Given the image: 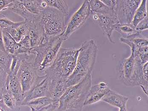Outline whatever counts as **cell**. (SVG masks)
Segmentation results:
<instances>
[{
	"label": "cell",
	"instance_id": "obj_6",
	"mask_svg": "<svg viewBox=\"0 0 148 111\" xmlns=\"http://www.w3.org/2000/svg\"><path fill=\"white\" fill-rule=\"evenodd\" d=\"M40 15L41 22L47 37L58 36L64 32L65 16L62 12L47 6L42 11Z\"/></svg>",
	"mask_w": 148,
	"mask_h": 111
},
{
	"label": "cell",
	"instance_id": "obj_31",
	"mask_svg": "<svg viewBox=\"0 0 148 111\" xmlns=\"http://www.w3.org/2000/svg\"><path fill=\"white\" fill-rule=\"evenodd\" d=\"M148 29V16L139 23L136 27V30L138 32H141L144 30Z\"/></svg>",
	"mask_w": 148,
	"mask_h": 111
},
{
	"label": "cell",
	"instance_id": "obj_2",
	"mask_svg": "<svg viewBox=\"0 0 148 111\" xmlns=\"http://www.w3.org/2000/svg\"><path fill=\"white\" fill-rule=\"evenodd\" d=\"M80 48H61L51 67L45 75L51 80L66 81L73 72Z\"/></svg>",
	"mask_w": 148,
	"mask_h": 111
},
{
	"label": "cell",
	"instance_id": "obj_27",
	"mask_svg": "<svg viewBox=\"0 0 148 111\" xmlns=\"http://www.w3.org/2000/svg\"><path fill=\"white\" fill-rule=\"evenodd\" d=\"M2 31L3 44L5 51L8 54L14 55V46L17 43L8 33Z\"/></svg>",
	"mask_w": 148,
	"mask_h": 111
},
{
	"label": "cell",
	"instance_id": "obj_7",
	"mask_svg": "<svg viewBox=\"0 0 148 111\" xmlns=\"http://www.w3.org/2000/svg\"><path fill=\"white\" fill-rule=\"evenodd\" d=\"M91 11L88 0L83 2L81 6L73 14L68 24L66 26L64 32L59 36L63 41L68 39L74 32L81 28L87 19L90 17Z\"/></svg>",
	"mask_w": 148,
	"mask_h": 111
},
{
	"label": "cell",
	"instance_id": "obj_23",
	"mask_svg": "<svg viewBox=\"0 0 148 111\" xmlns=\"http://www.w3.org/2000/svg\"><path fill=\"white\" fill-rule=\"evenodd\" d=\"M21 1L29 12L34 14H40L44 9L41 5V0H23Z\"/></svg>",
	"mask_w": 148,
	"mask_h": 111
},
{
	"label": "cell",
	"instance_id": "obj_15",
	"mask_svg": "<svg viewBox=\"0 0 148 111\" xmlns=\"http://www.w3.org/2000/svg\"><path fill=\"white\" fill-rule=\"evenodd\" d=\"M67 88L66 81L51 80L47 97L51 99L54 102H58Z\"/></svg>",
	"mask_w": 148,
	"mask_h": 111
},
{
	"label": "cell",
	"instance_id": "obj_1",
	"mask_svg": "<svg viewBox=\"0 0 148 111\" xmlns=\"http://www.w3.org/2000/svg\"><path fill=\"white\" fill-rule=\"evenodd\" d=\"M79 48L75 69L66 81L68 88L79 83L87 75L91 74L96 60L98 49L94 40L85 41Z\"/></svg>",
	"mask_w": 148,
	"mask_h": 111
},
{
	"label": "cell",
	"instance_id": "obj_33",
	"mask_svg": "<svg viewBox=\"0 0 148 111\" xmlns=\"http://www.w3.org/2000/svg\"><path fill=\"white\" fill-rule=\"evenodd\" d=\"M21 33L22 34L23 37L28 36L29 34V27L28 25L24 21L23 23L17 28Z\"/></svg>",
	"mask_w": 148,
	"mask_h": 111
},
{
	"label": "cell",
	"instance_id": "obj_21",
	"mask_svg": "<svg viewBox=\"0 0 148 111\" xmlns=\"http://www.w3.org/2000/svg\"><path fill=\"white\" fill-rule=\"evenodd\" d=\"M147 2V1L146 0L141 1L140 4L135 12L131 23L135 28L139 23L148 16Z\"/></svg>",
	"mask_w": 148,
	"mask_h": 111
},
{
	"label": "cell",
	"instance_id": "obj_9",
	"mask_svg": "<svg viewBox=\"0 0 148 111\" xmlns=\"http://www.w3.org/2000/svg\"><path fill=\"white\" fill-rule=\"evenodd\" d=\"M141 2L140 0H117L115 11L119 23L131 24Z\"/></svg>",
	"mask_w": 148,
	"mask_h": 111
},
{
	"label": "cell",
	"instance_id": "obj_28",
	"mask_svg": "<svg viewBox=\"0 0 148 111\" xmlns=\"http://www.w3.org/2000/svg\"><path fill=\"white\" fill-rule=\"evenodd\" d=\"M23 22V21H13L4 15L0 14V28L2 30L9 28H17Z\"/></svg>",
	"mask_w": 148,
	"mask_h": 111
},
{
	"label": "cell",
	"instance_id": "obj_32",
	"mask_svg": "<svg viewBox=\"0 0 148 111\" xmlns=\"http://www.w3.org/2000/svg\"><path fill=\"white\" fill-rule=\"evenodd\" d=\"M19 43L25 48H28V49H31V48H33L32 42L28 36L23 37V39Z\"/></svg>",
	"mask_w": 148,
	"mask_h": 111
},
{
	"label": "cell",
	"instance_id": "obj_10",
	"mask_svg": "<svg viewBox=\"0 0 148 111\" xmlns=\"http://www.w3.org/2000/svg\"><path fill=\"white\" fill-rule=\"evenodd\" d=\"M51 79L46 75L39 76L34 86L30 90L25 93V98L21 105L29 101L41 97H47Z\"/></svg>",
	"mask_w": 148,
	"mask_h": 111
},
{
	"label": "cell",
	"instance_id": "obj_39",
	"mask_svg": "<svg viewBox=\"0 0 148 111\" xmlns=\"http://www.w3.org/2000/svg\"><path fill=\"white\" fill-rule=\"evenodd\" d=\"M5 85V83L0 82V101L2 99V97L4 91L6 90Z\"/></svg>",
	"mask_w": 148,
	"mask_h": 111
},
{
	"label": "cell",
	"instance_id": "obj_13",
	"mask_svg": "<svg viewBox=\"0 0 148 111\" xmlns=\"http://www.w3.org/2000/svg\"><path fill=\"white\" fill-rule=\"evenodd\" d=\"M110 90L107 83L104 82H100L96 85L91 86L87 94L84 106L92 105L101 101Z\"/></svg>",
	"mask_w": 148,
	"mask_h": 111
},
{
	"label": "cell",
	"instance_id": "obj_24",
	"mask_svg": "<svg viewBox=\"0 0 148 111\" xmlns=\"http://www.w3.org/2000/svg\"><path fill=\"white\" fill-rule=\"evenodd\" d=\"M47 5L62 12L65 17L68 16L69 6L66 1L62 0H45Z\"/></svg>",
	"mask_w": 148,
	"mask_h": 111
},
{
	"label": "cell",
	"instance_id": "obj_8",
	"mask_svg": "<svg viewBox=\"0 0 148 111\" xmlns=\"http://www.w3.org/2000/svg\"><path fill=\"white\" fill-rule=\"evenodd\" d=\"M39 76L33 62L25 60L22 61L17 77L21 85L24 94L34 86Z\"/></svg>",
	"mask_w": 148,
	"mask_h": 111
},
{
	"label": "cell",
	"instance_id": "obj_4",
	"mask_svg": "<svg viewBox=\"0 0 148 111\" xmlns=\"http://www.w3.org/2000/svg\"><path fill=\"white\" fill-rule=\"evenodd\" d=\"M63 41L59 36L49 38L45 43L33 48L34 66L37 72H44L51 66L61 48Z\"/></svg>",
	"mask_w": 148,
	"mask_h": 111
},
{
	"label": "cell",
	"instance_id": "obj_20",
	"mask_svg": "<svg viewBox=\"0 0 148 111\" xmlns=\"http://www.w3.org/2000/svg\"><path fill=\"white\" fill-rule=\"evenodd\" d=\"M53 103L54 102L51 99L46 96L31 100L24 103L22 105L29 106L31 109V111H38Z\"/></svg>",
	"mask_w": 148,
	"mask_h": 111
},
{
	"label": "cell",
	"instance_id": "obj_35",
	"mask_svg": "<svg viewBox=\"0 0 148 111\" xmlns=\"http://www.w3.org/2000/svg\"><path fill=\"white\" fill-rule=\"evenodd\" d=\"M58 102L53 103L52 104L47 105L42 108L38 111H56L58 106Z\"/></svg>",
	"mask_w": 148,
	"mask_h": 111
},
{
	"label": "cell",
	"instance_id": "obj_38",
	"mask_svg": "<svg viewBox=\"0 0 148 111\" xmlns=\"http://www.w3.org/2000/svg\"><path fill=\"white\" fill-rule=\"evenodd\" d=\"M0 50L3 51H5L3 44V31L1 28H0Z\"/></svg>",
	"mask_w": 148,
	"mask_h": 111
},
{
	"label": "cell",
	"instance_id": "obj_16",
	"mask_svg": "<svg viewBox=\"0 0 148 111\" xmlns=\"http://www.w3.org/2000/svg\"><path fill=\"white\" fill-rule=\"evenodd\" d=\"M120 41L121 43L127 45L131 50L136 48L148 46L147 38L143 36L140 32H137L126 37H122L120 38Z\"/></svg>",
	"mask_w": 148,
	"mask_h": 111
},
{
	"label": "cell",
	"instance_id": "obj_29",
	"mask_svg": "<svg viewBox=\"0 0 148 111\" xmlns=\"http://www.w3.org/2000/svg\"><path fill=\"white\" fill-rule=\"evenodd\" d=\"M143 82L140 86L144 93L148 96V62L143 65Z\"/></svg>",
	"mask_w": 148,
	"mask_h": 111
},
{
	"label": "cell",
	"instance_id": "obj_14",
	"mask_svg": "<svg viewBox=\"0 0 148 111\" xmlns=\"http://www.w3.org/2000/svg\"><path fill=\"white\" fill-rule=\"evenodd\" d=\"M8 9L23 18L25 22L34 21L40 17V14L36 15L29 12L20 0H13L8 6Z\"/></svg>",
	"mask_w": 148,
	"mask_h": 111
},
{
	"label": "cell",
	"instance_id": "obj_37",
	"mask_svg": "<svg viewBox=\"0 0 148 111\" xmlns=\"http://www.w3.org/2000/svg\"><path fill=\"white\" fill-rule=\"evenodd\" d=\"M7 74L0 67V82L5 84Z\"/></svg>",
	"mask_w": 148,
	"mask_h": 111
},
{
	"label": "cell",
	"instance_id": "obj_19",
	"mask_svg": "<svg viewBox=\"0 0 148 111\" xmlns=\"http://www.w3.org/2000/svg\"><path fill=\"white\" fill-rule=\"evenodd\" d=\"M88 1L92 12L96 13L105 16L117 17L115 11L109 8L101 0H91Z\"/></svg>",
	"mask_w": 148,
	"mask_h": 111
},
{
	"label": "cell",
	"instance_id": "obj_25",
	"mask_svg": "<svg viewBox=\"0 0 148 111\" xmlns=\"http://www.w3.org/2000/svg\"><path fill=\"white\" fill-rule=\"evenodd\" d=\"M114 30L122 34L123 37L129 36L138 32L132 24H117L115 26Z\"/></svg>",
	"mask_w": 148,
	"mask_h": 111
},
{
	"label": "cell",
	"instance_id": "obj_22",
	"mask_svg": "<svg viewBox=\"0 0 148 111\" xmlns=\"http://www.w3.org/2000/svg\"><path fill=\"white\" fill-rule=\"evenodd\" d=\"M2 101L7 111H21L20 106L12 95L7 90L3 94Z\"/></svg>",
	"mask_w": 148,
	"mask_h": 111
},
{
	"label": "cell",
	"instance_id": "obj_40",
	"mask_svg": "<svg viewBox=\"0 0 148 111\" xmlns=\"http://www.w3.org/2000/svg\"><path fill=\"white\" fill-rule=\"evenodd\" d=\"M0 111H7L5 106L3 103L2 99L0 101Z\"/></svg>",
	"mask_w": 148,
	"mask_h": 111
},
{
	"label": "cell",
	"instance_id": "obj_12",
	"mask_svg": "<svg viewBox=\"0 0 148 111\" xmlns=\"http://www.w3.org/2000/svg\"><path fill=\"white\" fill-rule=\"evenodd\" d=\"M25 22L29 27L28 36L31 39L33 48L43 44L49 39L45 35L40 15V17L34 21Z\"/></svg>",
	"mask_w": 148,
	"mask_h": 111
},
{
	"label": "cell",
	"instance_id": "obj_26",
	"mask_svg": "<svg viewBox=\"0 0 148 111\" xmlns=\"http://www.w3.org/2000/svg\"><path fill=\"white\" fill-rule=\"evenodd\" d=\"M13 55L0 50V67L8 74L10 71Z\"/></svg>",
	"mask_w": 148,
	"mask_h": 111
},
{
	"label": "cell",
	"instance_id": "obj_36",
	"mask_svg": "<svg viewBox=\"0 0 148 111\" xmlns=\"http://www.w3.org/2000/svg\"><path fill=\"white\" fill-rule=\"evenodd\" d=\"M102 2L109 8L115 10V7L116 5L117 0L112 1V0H102Z\"/></svg>",
	"mask_w": 148,
	"mask_h": 111
},
{
	"label": "cell",
	"instance_id": "obj_18",
	"mask_svg": "<svg viewBox=\"0 0 148 111\" xmlns=\"http://www.w3.org/2000/svg\"><path fill=\"white\" fill-rule=\"evenodd\" d=\"M128 100V97L110 90L108 93L102 99L101 101L120 109L124 105L127 104Z\"/></svg>",
	"mask_w": 148,
	"mask_h": 111
},
{
	"label": "cell",
	"instance_id": "obj_11",
	"mask_svg": "<svg viewBox=\"0 0 148 111\" xmlns=\"http://www.w3.org/2000/svg\"><path fill=\"white\" fill-rule=\"evenodd\" d=\"M93 21L100 26L103 33L108 37L110 42L115 44L113 39L112 34L115 26L119 23L117 17H111L105 16L96 13L91 12L90 16Z\"/></svg>",
	"mask_w": 148,
	"mask_h": 111
},
{
	"label": "cell",
	"instance_id": "obj_17",
	"mask_svg": "<svg viewBox=\"0 0 148 111\" xmlns=\"http://www.w3.org/2000/svg\"><path fill=\"white\" fill-rule=\"evenodd\" d=\"M6 90L13 96L17 102V105L20 106L21 105L24 99V93L17 76L13 78L10 81Z\"/></svg>",
	"mask_w": 148,
	"mask_h": 111
},
{
	"label": "cell",
	"instance_id": "obj_3",
	"mask_svg": "<svg viewBox=\"0 0 148 111\" xmlns=\"http://www.w3.org/2000/svg\"><path fill=\"white\" fill-rule=\"evenodd\" d=\"M91 86V75L89 74L79 83L69 87L60 98L56 111H82Z\"/></svg>",
	"mask_w": 148,
	"mask_h": 111
},
{
	"label": "cell",
	"instance_id": "obj_34",
	"mask_svg": "<svg viewBox=\"0 0 148 111\" xmlns=\"http://www.w3.org/2000/svg\"><path fill=\"white\" fill-rule=\"evenodd\" d=\"M13 0H0V14L1 12L8 10V6Z\"/></svg>",
	"mask_w": 148,
	"mask_h": 111
},
{
	"label": "cell",
	"instance_id": "obj_30",
	"mask_svg": "<svg viewBox=\"0 0 148 111\" xmlns=\"http://www.w3.org/2000/svg\"><path fill=\"white\" fill-rule=\"evenodd\" d=\"M2 31L8 33L17 43H20L23 39V36L17 28H9L3 29Z\"/></svg>",
	"mask_w": 148,
	"mask_h": 111
},
{
	"label": "cell",
	"instance_id": "obj_5",
	"mask_svg": "<svg viewBox=\"0 0 148 111\" xmlns=\"http://www.w3.org/2000/svg\"><path fill=\"white\" fill-rule=\"evenodd\" d=\"M142 68V65L131 52L130 56L124 59L120 66V79L128 87L141 86L143 82Z\"/></svg>",
	"mask_w": 148,
	"mask_h": 111
},
{
	"label": "cell",
	"instance_id": "obj_41",
	"mask_svg": "<svg viewBox=\"0 0 148 111\" xmlns=\"http://www.w3.org/2000/svg\"><path fill=\"white\" fill-rule=\"evenodd\" d=\"M119 111H127V104L124 105L119 109Z\"/></svg>",
	"mask_w": 148,
	"mask_h": 111
}]
</instances>
